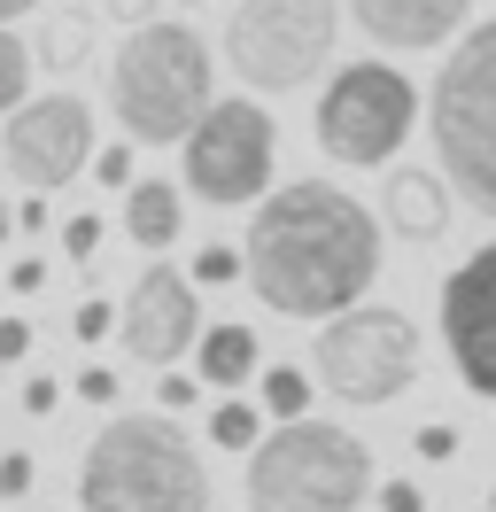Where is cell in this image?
I'll return each instance as SVG.
<instances>
[{"label":"cell","mask_w":496,"mask_h":512,"mask_svg":"<svg viewBox=\"0 0 496 512\" xmlns=\"http://www.w3.org/2000/svg\"><path fill=\"white\" fill-rule=\"evenodd\" d=\"M241 280L279 319H326L380 280V218L334 179H287L256 194Z\"/></svg>","instance_id":"cell-1"},{"label":"cell","mask_w":496,"mask_h":512,"mask_svg":"<svg viewBox=\"0 0 496 512\" xmlns=\"http://www.w3.org/2000/svg\"><path fill=\"white\" fill-rule=\"evenodd\" d=\"M78 512H210V466L171 412H117L78 458Z\"/></svg>","instance_id":"cell-2"},{"label":"cell","mask_w":496,"mask_h":512,"mask_svg":"<svg viewBox=\"0 0 496 512\" xmlns=\"http://www.w3.org/2000/svg\"><path fill=\"white\" fill-rule=\"evenodd\" d=\"M372 497V450L341 419H279L248 443V512H357Z\"/></svg>","instance_id":"cell-3"},{"label":"cell","mask_w":496,"mask_h":512,"mask_svg":"<svg viewBox=\"0 0 496 512\" xmlns=\"http://www.w3.org/2000/svg\"><path fill=\"white\" fill-rule=\"evenodd\" d=\"M427 125H434V156H442V179L458 187V202L496 218V16L473 24L450 47V63L434 70Z\"/></svg>","instance_id":"cell-4"},{"label":"cell","mask_w":496,"mask_h":512,"mask_svg":"<svg viewBox=\"0 0 496 512\" xmlns=\"http://www.w3.org/2000/svg\"><path fill=\"white\" fill-rule=\"evenodd\" d=\"M109 109L132 140H179L210 109V47L186 24H140L109 63Z\"/></svg>","instance_id":"cell-5"},{"label":"cell","mask_w":496,"mask_h":512,"mask_svg":"<svg viewBox=\"0 0 496 512\" xmlns=\"http://www.w3.org/2000/svg\"><path fill=\"white\" fill-rule=\"evenodd\" d=\"M310 373L326 396L357 404V412L396 404L403 388H419V326L388 303H341L310 342Z\"/></svg>","instance_id":"cell-6"},{"label":"cell","mask_w":496,"mask_h":512,"mask_svg":"<svg viewBox=\"0 0 496 512\" xmlns=\"http://www.w3.org/2000/svg\"><path fill=\"white\" fill-rule=\"evenodd\" d=\"M334 24L341 8L334 0H241L233 24H225V63L248 94H295L310 86L326 55H334Z\"/></svg>","instance_id":"cell-7"},{"label":"cell","mask_w":496,"mask_h":512,"mask_svg":"<svg viewBox=\"0 0 496 512\" xmlns=\"http://www.w3.org/2000/svg\"><path fill=\"white\" fill-rule=\"evenodd\" d=\"M411 117H419V94H411V78L388 63H341L326 78V94H318V148L349 171H380V163L396 156L403 140H411Z\"/></svg>","instance_id":"cell-8"},{"label":"cell","mask_w":496,"mask_h":512,"mask_svg":"<svg viewBox=\"0 0 496 512\" xmlns=\"http://www.w3.org/2000/svg\"><path fill=\"white\" fill-rule=\"evenodd\" d=\"M272 109L264 101H217L194 117V125L179 132V163H186V194H202L210 210H241V202H256V194L272 187Z\"/></svg>","instance_id":"cell-9"},{"label":"cell","mask_w":496,"mask_h":512,"mask_svg":"<svg viewBox=\"0 0 496 512\" xmlns=\"http://www.w3.org/2000/svg\"><path fill=\"white\" fill-rule=\"evenodd\" d=\"M86 156H93V109L78 94H39V101H16V109H8L0 163H8L16 187L55 194L86 171Z\"/></svg>","instance_id":"cell-10"},{"label":"cell","mask_w":496,"mask_h":512,"mask_svg":"<svg viewBox=\"0 0 496 512\" xmlns=\"http://www.w3.org/2000/svg\"><path fill=\"white\" fill-rule=\"evenodd\" d=\"M194 334H202L194 280L171 272V264L155 256L148 272L132 280V295L117 303V342H124V357H140V365H179V357L194 350Z\"/></svg>","instance_id":"cell-11"},{"label":"cell","mask_w":496,"mask_h":512,"mask_svg":"<svg viewBox=\"0 0 496 512\" xmlns=\"http://www.w3.org/2000/svg\"><path fill=\"white\" fill-rule=\"evenodd\" d=\"M442 342H450V365L473 396L496 404V241L473 249L442 280Z\"/></svg>","instance_id":"cell-12"},{"label":"cell","mask_w":496,"mask_h":512,"mask_svg":"<svg viewBox=\"0 0 496 512\" xmlns=\"http://www.w3.org/2000/svg\"><path fill=\"white\" fill-rule=\"evenodd\" d=\"M349 16L365 24L372 47H396V55H427L450 47L473 16V0H349Z\"/></svg>","instance_id":"cell-13"},{"label":"cell","mask_w":496,"mask_h":512,"mask_svg":"<svg viewBox=\"0 0 496 512\" xmlns=\"http://www.w3.org/2000/svg\"><path fill=\"white\" fill-rule=\"evenodd\" d=\"M380 210H388V225H396L403 241H442L450 233V194H442L434 171H388Z\"/></svg>","instance_id":"cell-14"},{"label":"cell","mask_w":496,"mask_h":512,"mask_svg":"<svg viewBox=\"0 0 496 512\" xmlns=\"http://www.w3.org/2000/svg\"><path fill=\"white\" fill-rule=\"evenodd\" d=\"M194 381H202V388L256 381V326H233V319L202 326V334H194Z\"/></svg>","instance_id":"cell-15"},{"label":"cell","mask_w":496,"mask_h":512,"mask_svg":"<svg viewBox=\"0 0 496 512\" xmlns=\"http://www.w3.org/2000/svg\"><path fill=\"white\" fill-rule=\"evenodd\" d=\"M179 225H186L179 187H163V179H132V187H124V233H132L148 256L171 249V241H179Z\"/></svg>","instance_id":"cell-16"},{"label":"cell","mask_w":496,"mask_h":512,"mask_svg":"<svg viewBox=\"0 0 496 512\" xmlns=\"http://www.w3.org/2000/svg\"><path fill=\"white\" fill-rule=\"evenodd\" d=\"M256 381H264V412H272V419H303L310 396H318V388H310V373H295V365H264Z\"/></svg>","instance_id":"cell-17"},{"label":"cell","mask_w":496,"mask_h":512,"mask_svg":"<svg viewBox=\"0 0 496 512\" xmlns=\"http://www.w3.org/2000/svg\"><path fill=\"white\" fill-rule=\"evenodd\" d=\"M24 94H31V47L8 32V24H0V117H8Z\"/></svg>","instance_id":"cell-18"},{"label":"cell","mask_w":496,"mask_h":512,"mask_svg":"<svg viewBox=\"0 0 496 512\" xmlns=\"http://www.w3.org/2000/svg\"><path fill=\"white\" fill-rule=\"evenodd\" d=\"M210 435H217L225 450H248L256 435H264V419H256V404H241V396H225V404L210 412Z\"/></svg>","instance_id":"cell-19"},{"label":"cell","mask_w":496,"mask_h":512,"mask_svg":"<svg viewBox=\"0 0 496 512\" xmlns=\"http://www.w3.org/2000/svg\"><path fill=\"white\" fill-rule=\"evenodd\" d=\"M93 256H101V218H93V210H78V218H62V264H78V272H93Z\"/></svg>","instance_id":"cell-20"},{"label":"cell","mask_w":496,"mask_h":512,"mask_svg":"<svg viewBox=\"0 0 496 512\" xmlns=\"http://www.w3.org/2000/svg\"><path fill=\"white\" fill-rule=\"evenodd\" d=\"M70 334H78V342H101V334H117V303H101V295H86V303H78V311H70Z\"/></svg>","instance_id":"cell-21"},{"label":"cell","mask_w":496,"mask_h":512,"mask_svg":"<svg viewBox=\"0 0 496 512\" xmlns=\"http://www.w3.org/2000/svg\"><path fill=\"white\" fill-rule=\"evenodd\" d=\"M194 280H202V288H225V280H241V249H225V241H210V249L194 256Z\"/></svg>","instance_id":"cell-22"},{"label":"cell","mask_w":496,"mask_h":512,"mask_svg":"<svg viewBox=\"0 0 496 512\" xmlns=\"http://www.w3.org/2000/svg\"><path fill=\"white\" fill-rule=\"evenodd\" d=\"M86 163H93L101 187H132V140H117V148H101V156H86Z\"/></svg>","instance_id":"cell-23"},{"label":"cell","mask_w":496,"mask_h":512,"mask_svg":"<svg viewBox=\"0 0 496 512\" xmlns=\"http://www.w3.org/2000/svg\"><path fill=\"white\" fill-rule=\"evenodd\" d=\"M16 404H24L31 419H47V412H55V404H62V381H55V373H31V381L16 388Z\"/></svg>","instance_id":"cell-24"},{"label":"cell","mask_w":496,"mask_h":512,"mask_svg":"<svg viewBox=\"0 0 496 512\" xmlns=\"http://www.w3.org/2000/svg\"><path fill=\"white\" fill-rule=\"evenodd\" d=\"M70 388H78L86 404H117V396H124V381H117V373H109V365H86V373H78V381H70Z\"/></svg>","instance_id":"cell-25"},{"label":"cell","mask_w":496,"mask_h":512,"mask_svg":"<svg viewBox=\"0 0 496 512\" xmlns=\"http://www.w3.org/2000/svg\"><path fill=\"white\" fill-rule=\"evenodd\" d=\"M419 458H427V466H450V458H458V427H442V419L419 427Z\"/></svg>","instance_id":"cell-26"},{"label":"cell","mask_w":496,"mask_h":512,"mask_svg":"<svg viewBox=\"0 0 496 512\" xmlns=\"http://www.w3.org/2000/svg\"><path fill=\"white\" fill-rule=\"evenodd\" d=\"M31 474H39V466H31V450H8V458H0V497H24Z\"/></svg>","instance_id":"cell-27"},{"label":"cell","mask_w":496,"mask_h":512,"mask_svg":"<svg viewBox=\"0 0 496 512\" xmlns=\"http://www.w3.org/2000/svg\"><path fill=\"white\" fill-rule=\"evenodd\" d=\"M155 396H163V412H186V404L202 396V381H186V373H171V365H163V388H155Z\"/></svg>","instance_id":"cell-28"},{"label":"cell","mask_w":496,"mask_h":512,"mask_svg":"<svg viewBox=\"0 0 496 512\" xmlns=\"http://www.w3.org/2000/svg\"><path fill=\"white\" fill-rule=\"evenodd\" d=\"M380 512H427V489H419V481H388V489H380Z\"/></svg>","instance_id":"cell-29"},{"label":"cell","mask_w":496,"mask_h":512,"mask_svg":"<svg viewBox=\"0 0 496 512\" xmlns=\"http://www.w3.org/2000/svg\"><path fill=\"white\" fill-rule=\"evenodd\" d=\"M24 350H31V326L24 319H0V365H24Z\"/></svg>","instance_id":"cell-30"},{"label":"cell","mask_w":496,"mask_h":512,"mask_svg":"<svg viewBox=\"0 0 496 512\" xmlns=\"http://www.w3.org/2000/svg\"><path fill=\"white\" fill-rule=\"evenodd\" d=\"M16 225H24L31 241H39V233H47V225H55V210H47V202H39V187H24V210H16Z\"/></svg>","instance_id":"cell-31"},{"label":"cell","mask_w":496,"mask_h":512,"mask_svg":"<svg viewBox=\"0 0 496 512\" xmlns=\"http://www.w3.org/2000/svg\"><path fill=\"white\" fill-rule=\"evenodd\" d=\"M8 288H16V295H39V288H47V264H39V256H24V264L8 272Z\"/></svg>","instance_id":"cell-32"},{"label":"cell","mask_w":496,"mask_h":512,"mask_svg":"<svg viewBox=\"0 0 496 512\" xmlns=\"http://www.w3.org/2000/svg\"><path fill=\"white\" fill-rule=\"evenodd\" d=\"M31 8H39V0H0V24H8V16H31Z\"/></svg>","instance_id":"cell-33"},{"label":"cell","mask_w":496,"mask_h":512,"mask_svg":"<svg viewBox=\"0 0 496 512\" xmlns=\"http://www.w3.org/2000/svg\"><path fill=\"white\" fill-rule=\"evenodd\" d=\"M0 241H8V210H0Z\"/></svg>","instance_id":"cell-34"},{"label":"cell","mask_w":496,"mask_h":512,"mask_svg":"<svg viewBox=\"0 0 496 512\" xmlns=\"http://www.w3.org/2000/svg\"><path fill=\"white\" fill-rule=\"evenodd\" d=\"M489 512H496V489H489Z\"/></svg>","instance_id":"cell-35"}]
</instances>
